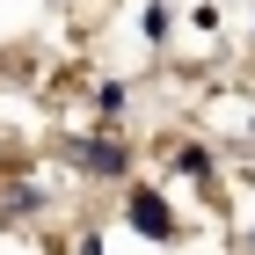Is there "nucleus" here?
<instances>
[{"mask_svg": "<svg viewBox=\"0 0 255 255\" xmlns=\"http://www.w3.org/2000/svg\"><path fill=\"white\" fill-rule=\"evenodd\" d=\"M131 219H138V226H146V234H168V212H160V204H138Z\"/></svg>", "mask_w": 255, "mask_h": 255, "instance_id": "nucleus-1", "label": "nucleus"}]
</instances>
